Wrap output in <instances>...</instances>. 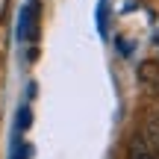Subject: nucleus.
<instances>
[{
    "label": "nucleus",
    "mask_w": 159,
    "mask_h": 159,
    "mask_svg": "<svg viewBox=\"0 0 159 159\" xmlns=\"http://www.w3.org/2000/svg\"><path fill=\"white\" fill-rule=\"evenodd\" d=\"M39 24H41V3L27 0V6L21 9V21H18V39L35 44L39 41Z\"/></svg>",
    "instance_id": "1"
},
{
    "label": "nucleus",
    "mask_w": 159,
    "mask_h": 159,
    "mask_svg": "<svg viewBox=\"0 0 159 159\" xmlns=\"http://www.w3.org/2000/svg\"><path fill=\"white\" fill-rule=\"evenodd\" d=\"M127 159H156V150L144 139V133H133L127 139Z\"/></svg>",
    "instance_id": "2"
},
{
    "label": "nucleus",
    "mask_w": 159,
    "mask_h": 159,
    "mask_svg": "<svg viewBox=\"0 0 159 159\" xmlns=\"http://www.w3.org/2000/svg\"><path fill=\"white\" fill-rule=\"evenodd\" d=\"M139 83L144 85L150 97H159V62H142L139 65Z\"/></svg>",
    "instance_id": "3"
},
{
    "label": "nucleus",
    "mask_w": 159,
    "mask_h": 159,
    "mask_svg": "<svg viewBox=\"0 0 159 159\" xmlns=\"http://www.w3.org/2000/svg\"><path fill=\"white\" fill-rule=\"evenodd\" d=\"M30 121H33V115H30V106H21V109H18V130H27Z\"/></svg>",
    "instance_id": "4"
},
{
    "label": "nucleus",
    "mask_w": 159,
    "mask_h": 159,
    "mask_svg": "<svg viewBox=\"0 0 159 159\" xmlns=\"http://www.w3.org/2000/svg\"><path fill=\"white\" fill-rule=\"evenodd\" d=\"M97 27H100V33H106V3H100V9H97Z\"/></svg>",
    "instance_id": "5"
},
{
    "label": "nucleus",
    "mask_w": 159,
    "mask_h": 159,
    "mask_svg": "<svg viewBox=\"0 0 159 159\" xmlns=\"http://www.w3.org/2000/svg\"><path fill=\"white\" fill-rule=\"evenodd\" d=\"M6 12H9V0H0V21L6 18Z\"/></svg>",
    "instance_id": "6"
}]
</instances>
